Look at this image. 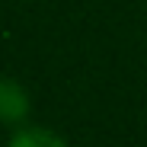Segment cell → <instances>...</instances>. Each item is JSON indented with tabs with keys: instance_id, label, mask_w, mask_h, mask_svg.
<instances>
[{
	"instance_id": "obj_1",
	"label": "cell",
	"mask_w": 147,
	"mask_h": 147,
	"mask_svg": "<svg viewBox=\"0 0 147 147\" xmlns=\"http://www.w3.org/2000/svg\"><path fill=\"white\" fill-rule=\"evenodd\" d=\"M29 112V96L16 80L0 77V121L3 125H16Z\"/></svg>"
},
{
	"instance_id": "obj_2",
	"label": "cell",
	"mask_w": 147,
	"mask_h": 147,
	"mask_svg": "<svg viewBox=\"0 0 147 147\" xmlns=\"http://www.w3.org/2000/svg\"><path fill=\"white\" fill-rule=\"evenodd\" d=\"M10 147H67V144L48 128H22L10 138Z\"/></svg>"
}]
</instances>
